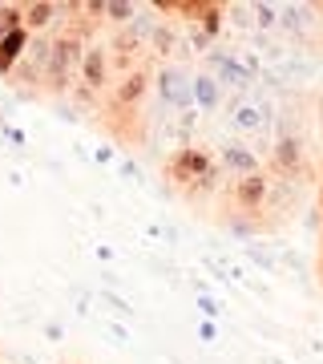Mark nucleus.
<instances>
[{"mask_svg": "<svg viewBox=\"0 0 323 364\" xmlns=\"http://www.w3.org/2000/svg\"><path fill=\"white\" fill-rule=\"evenodd\" d=\"M246 259L251 263H258V267H263V272H279V259H275V251L267 247V243H246Z\"/></svg>", "mask_w": 323, "mask_h": 364, "instance_id": "19", "label": "nucleus"}, {"mask_svg": "<svg viewBox=\"0 0 323 364\" xmlns=\"http://www.w3.org/2000/svg\"><path fill=\"white\" fill-rule=\"evenodd\" d=\"M49 57H53V41L49 37H28V49H25V61L33 69V77H45L49 73Z\"/></svg>", "mask_w": 323, "mask_h": 364, "instance_id": "14", "label": "nucleus"}, {"mask_svg": "<svg viewBox=\"0 0 323 364\" xmlns=\"http://www.w3.org/2000/svg\"><path fill=\"white\" fill-rule=\"evenodd\" d=\"M150 49H154L158 57H170V53L178 49V33H174V25H158L154 37H150Z\"/></svg>", "mask_w": 323, "mask_h": 364, "instance_id": "17", "label": "nucleus"}, {"mask_svg": "<svg viewBox=\"0 0 323 364\" xmlns=\"http://www.w3.org/2000/svg\"><path fill=\"white\" fill-rule=\"evenodd\" d=\"M81 57H85V41H81L77 33L53 37V57H49L45 85H49V90H69V85H73V77L81 73Z\"/></svg>", "mask_w": 323, "mask_h": 364, "instance_id": "3", "label": "nucleus"}, {"mask_svg": "<svg viewBox=\"0 0 323 364\" xmlns=\"http://www.w3.org/2000/svg\"><path fill=\"white\" fill-rule=\"evenodd\" d=\"M194 299H198V312H202V320H219V316H222V304H219L214 296H207V291H198Z\"/></svg>", "mask_w": 323, "mask_h": 364, "instance_id": "22", "label": "nucleus"}, {"mask_svg": "<svg viewBox=\"0 0 323 364\" xmlns=\"http://www.w3.org/2000/svg\"><path fill=\"white\" fill-rule=\"evenodd\" d=\"M279 28L291 37H307L315 28V9L311 4H279Z\"/></svg>", "mask_w": 323, "mask_h": 364, "instance_id": "11", "label": "nucleus"}, {"mask_svg": "<svg viewBox=\"0 0 323 364\" xmlns=\"http://www.w3.org/2000/svg\"><path fill=\"white\" fill-rule=\"evenodd\" d=\"M246 9H251L255 33H275L279 28V4H271V0H246Z\"/></svg>", "mask_w": 323, "mask_h": 364, "instance_id": "15", "label": "nucleus"}, {"mask_svg": "<svg viewBox=\"0 0 323 364\" xmlns=\"http://www.w3.org/2000/svg\"><path fill=\"white\" fill-rule=\"evenodd\" d=\"M146 90H150V77H146L142 69H129L126 77H121V85H117V105H133Z\"/></svg>", "mask_w": 323, "mask_h": 364, "instance_id": "16", "label": "nucleus"}, {"mask_svg": "<svg viewBox=\"0 0 323 364\" xmlns=\"http://www.w3.org/2000/svg\"><path fill=\"white\" fill-rule=\"evenodd\" d=\"M271 158L279 162L283 174H299V166H303V142L283 134V138H275V142H271Z\"/></svg>", "mask_w": 323, "mask_h": 364, "instance_id": "13", "label": "nucleus"}, {"mask_svg": "<svg viewBox=\"0 0 323 364\" xmlns=\"http://www.w3.org/2000/svg\"><path fill=\"white\" fill-rule=\"evenodd\" d=\"M97 299H102V304H109V312H117L121 320H133V308H129V299H121L117 291L102 287V291H97Z\"/></svg>", "mask_w": 323, "mask_h": 364, "instance_id": "21", "label": "nucleus"}, {"mask_svg": "<svg viewBox=\"0 0 323 364\" xmlns=\"http://www.w3.org/2000/svg\"><path fill=\"white\" fill-rule=\"evenodd\" d=\"M275 105L267 93H239L231 105H226V122H231V130L239 138H263V142L271 146V134H275Z\"/></svg>", "mask_w": 323, "mask_h": 364, "instance_id": "1", "label": "nucleus"}, {"mask_svg": "<svg viewBox=\"0 0 323 364\" xmlns=\"http://www.w3.org/2000/svg\"><path fill=\"white\" fill-rule=\"evenodd\" d=\"M117 170H121V178H142V166H138V162H129V158H121V162H117Z\"/></svg>", "mask_w": 323, "mask_h": 364, "instance_id": "23", "label": "nucleus"}, {"mask_svg": "<svg viewBox=\"0 0 323 364\" xmlns=\"http://www.w3.org/2000/svg\"><path fill=\"white\" fill-rule=\"evenodd\" d=\"M198 122H202V114H198L194 105H186V109H178V114H174V126L182 130V138H186V142H190V134L198 130Z\"/></svg>", "mask_w": 323, "mask_h": 364, "instance_id": "20", "label": "nucleus"}, {"mask_svg": "<svg viewBox=\"0 0 323 364\" xmlns=\"http://www.w3.org/2000/svg\"><path fill=\"white\" fill-rule=\"evenodd\" d=\"M190 73H194V69L178 65V61H162V65L154 69V77H150L158 102L166 105V109H174V114L186 109V105H194V97H190Z\"/></svg>", "mask_w": 323, "mask_h": 364, "instance_id": "5", "label": "nucleus"}, {"mask_svg": "<svg viewBox=\"0 0 323 364\" xmlns=\"http://www.w3.org/2000/svg\"><path fill=\"white\" fill-rule=\"evenodd\" d=\"M219 162H222L226 174H234V178L258 174V150L251 142H243V138H226V142L219 146Z\"/></svg>", "mask_w": 323, "mask_h": 364, "instance_id": "8", "label": "nucleus"}, {"mask_svg": "<svg viewBox=\"0 0 323 364\" xmlns=\"http://www.w3.org/2000/svg\"><path fill=\"white\" fill-rule=\"evenodd\" d=\"M190 97H194V109L198 114H219L222 109V85L214 73L207 69H194L190 73Z\"/></svg>", "mask_w": 323, "mask_h": 364, "instance_id": "9", "label": "nucleus"}, {"mask_svg": "<svg viewBox=\"0 0 323 364\" xmlns=\"http://www.w3.org/2000/svg\"><path fill=\"white\" fill-rule=\"evenodd\" d=\"M166 174L174 182H182V186H198V191H207V186H214V162H210V154L202 150V146H182V150H174L166 162Z\"/></svg>", "mask_w": 323, "mask_h": 364, "instance_id": "4", "label": "nucleus"}, {"mask_svg": "<svg viewBox=\"0 0 323 364\" xmlns=\"http://www.w3.org/2000/svg\"><path fill=\"white\" fill-rule=\"evenodd\" d=\"M198 336L207 340V344H214V340H219V328H214V320H202V324H198Z\"/></svg>", "mask_w": 323, "mask_h": 364, "instance_id": "24", "label": "nucleus"}, {"mask_svg": "<svg viewBox=\"0 0 323 364\" xmlns=\"http://www.w3.org/2000/svg\"><path fill=\"white\" fill-rule=\"evenodd\" d=\"M267 198H271V178H267L263 170L231 182V203H234L239 210H246V215L263 210V207H267Z\"/></svg>", "mask_w": 323, "mask_h": 364, "instance_id": "7", "label": "nucleus"}, {"mask_svg": "<svg viewBox=\"0 0 323 364\" xmlns=\"http://www.w3.org/2000/svg\"><path fill=\"white\" fill-rule=\"evenodd\" d=\"M138 16V4L133 0H105V21H114V25H129Z\"/></svg>", "mask_w": 323, "mask_h": 364, "instance_id": "18", "label": "nucleus"}, {"mask_svg": "<svg viewBox=\"0 0 323 364\" xmlns=\"http://www.w3.org/2000/svg\"><path fill=\"white\" fill-rule=\"evenodd\" d=\"M202 61H207V73L219 77L222 90H234V97L239 93H255V81L263 73V61L255 53H234V49H222V45H214Z\"/></svg>", "mask_w": 323, "mask_h": 364, "instance_id": "2", "label": "nucleus"}, {"mask_svg": "<svg viewBox=\"0 0 323 364\" xmlns=\"http://www.w3.org/2000/svg\"><path fill=\"white\" fill-rule=\"evenodd\" d=\"M25 49H28V33H25V28L4 33V37H0V73H13V69L21 65Z\"/></svg>", "mask_w": 323, "mask_h": 364, "instance_id": "12", "label": "nucleus"}, {"mask_svg": "<svg viewBox=\"0 0 323 364\" xmlns=\"http://www.w3.org/2000/svg\"><path fill=\"white\" fill-rule=\"evenodd\" d=\"M61 13H69V4H53V0H33V4H25V33L28 37H40Z\"/></svg>", "mask_w": 323, "mask_h": 364, "instance_id": "10", "label": "nucleus"}, {"mask_svg": "<svg viewBox=\"0 0 323 364\" xmlns=\"http://www.w3.org/2000/svg\"><path fill=\"white\" fill-rule=\"evenodd\" d=\"M109 73H114V53H109V45H102V41H89L85 45V57H81V90L85 93H102L105 85H109Z\"/></svg>", "mask_w": 323, "mask_h": 364, "instance_id": "6", "label": "nucleus"}, {"mask_svg": "<svg viewBox=\"0 0 323 364\" xmlns=\"http://www.w3.org/2000/svg\"><path fill=\"white\" fill-rule=\"evenodd\" d=\"M97 162H114V150L109 146H97Z\"/></svg>", "mask_w": 323, "mask_h": 364, "instance_id": "25", "label": "nucleus"}]
</instances>
